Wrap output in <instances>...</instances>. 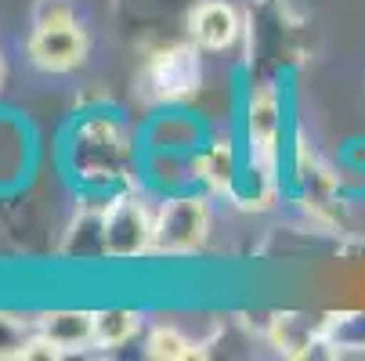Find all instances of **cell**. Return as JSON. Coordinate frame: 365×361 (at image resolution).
<instances>
[{"label": "cell", "instance_id": "cell-9", "mask_svg": "<svg viewBox=\"0 0 365 361\" xmlns=\"http://www.w3.org/2000/svg\"><path fill=\"white\" fill-rule=\"evenodd\" d=\"M145 354L155 357V361H185V357L195 354V347H192V340H188L181 329H174V325H155V329L148 333V340H145Z\"/></svg>", "mask_w": 365, "mask_h": 361}, {"label": "cell", "instance_id": "cell-2", "mask_svg": "<svg viewBox=\"0 0 365 361\" xmlns=\"http://www.w3.org/2000/svg\"><path fill=\"white\" fill-rule=\"evenodd\" d=\"M155 239V214L141 199H120L101 217V249L109 256H138L152 249Z\"/></svg>", "mask_w": 365, "mask_h": 361}, {"label": "cell", "instance_id": "cell-14", "mask_svg": "<svg viewBox=\"0 0 365 361\" xmlns=\"http://www.w3.org/2000/svg\"><path fill=\"white\" fill-rule=\"evenodd\" d=\"M62 26H76V11L69 0H36L33 29H62Z\"/></svg>", "mask_w": 365, "mask_h": 361}, {"label": "cell", "instance_id": "cell-3", "mask_svg": "<svg viewBox=\"0 0 365 361\" xmlns=\"http://www.w3.org/2000/svg\"><path fill=\"white\" fill-rule=\"evenodd\" d=\"M29 58L33 66L47 73H69L87 58V36L80 26H62V29H33L29 43Z\"/></svg>", "mask_w": 365, "mask_h": 361}, {"label": "cell", "instance_id": "cell-7", "mask_svg": "<svg viewBox=\"0 0 365 361\" xmlns=\"http://www.w3.org/2000/svg\"><path fill=\"white\" fill-rule=\"evenodd\" d=\"M250 141H253V152L260 163H272L275 156V145H279V98L272 87H260L253 98H250Z\"/></svg>", "mask_w": 365, "mask_h": 361}, {"label": "cell", "instance_id": "cell-13", "mask_svg": "<svg viewBox=\"0 0 365 361\" xmlns=\"http://www.w3.org/2000/svg\"><path fill=\"white\" fill-rule=\"evenodd\" d=\"M33 336H36V325H22L15 315H0V357H22Z\"/></svg>", "mask_w": 365, "mask_h": 361}, {"label": "cell", "instance_id": "cell-8", "mask_svg": "<svg viewBox=\"0 0 365 361\" xmlns=\"http://www.w3.org/2000/svg\"><path fill=\"white\" fill-rule=\"evenodd\" d=\"M36 333L47 336L62 354L94 343V315L87 311H51L36 318Z\"/></svg>", "mask_w": 365, "mask_h": 361}, {"label": "cell", "instance_id": "cell-10", "mask_svg": "<svg viewBox=\"0 0 365 361\" xmlns=\"http://www.w3.org/2000/svg\"><path fill=\"white\" fill-rule=\"evenodd\" d=\"M195 170L206 184H214V188H232L235 184V156H232V148L228 145H214V148H206L202 156L195 159Z\"/></svg>", "mask_w": 365, "mask_h": 361}, {"label": "cell", "instance_id": "cell-4", "mask_svg": "<svg viewBox=\"0 0 365 361\" xmlns=\"http://www.w3.org/2000/svg\"><path fill=\"white\" fill-rule=\"evenodd\" d=\"M152 87H160V98H181L199 83V62L188 47H167L148 66Z\"/></svg>", "mask_w": 365, "mask_h": 361}, {"label": "cell", "instance_id": "cell-5", "mask_svg": "<svg viewBox=\"0 0 365 361\" xmlns=\"http://www.w3.org/2000/svg\"><path fill=\"white\" fill-rule=\"evenodd\" d=\"M326 325H329V318H315V315H275L272 343L289 357H304V354H311V347L329 343Z\"/></svg>", "mask_w": 365, "mask_h": 361}, {"label": "cell", "instance_id": "cell-1", "mask_svg": "<svg viewBox=\"0 0 365 361\" xmlns=\"http://www.w3.org/2000/svg\"><path fill=\"white\" fill-rule=\"evenodd\" d=\"M210 235V206L199 195L170 199L155 210V239L152 249L160 253H192Z\"/></svg>", "mask_w": 365, "mask_h": 361}, {"label": "cell", "instance_id": "cell-6", "mask_svg": "<svg viewBox=\"0 0 365 361\" xmlns=\"http://www.w3.org/2000/svg\"><path fill=\"white\" fill-rule=\"evenodd\" d=\"M239 36V15L225 0H206L192 15V40L206 51H225Z\"/></svg>", "mask_w": 365, "mask_h": 361}, {"label": "cell", "instance_id": "cell-11", "mask_svg": "<svg viewBox=\"0 0 365 361\" xmlns=\"http://www.w3.org/2000/svg\"><path fill=\"white\" fill-rule=\"evenodd\" d=\"M138 333V315L130 311H98L94 315V343L98 347H120Z\"/></svg>", "mask_w": 365, "mask_h": 361}, {"label": "cell", "instance_id": "cell-12", "mask_svg": "<svg viewBox=\"0 0 365 361\" xmlns=\"http://www.w3.org/2000/svg\"><path fill=\"white\" fill-rule=\"evenodd\" d=\"M326 340L333 347H358L365 350V315H333L326 325Z\"/></svg>", "mask_w": 365, "mask_h": 361}]
</instances>
